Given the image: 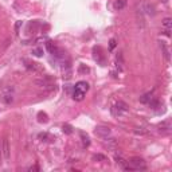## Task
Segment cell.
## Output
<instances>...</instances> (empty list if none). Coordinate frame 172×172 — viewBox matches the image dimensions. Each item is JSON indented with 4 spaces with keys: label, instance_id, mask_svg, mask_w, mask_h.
<instances>
[{
    "label": "cell",
    "instance_id": "cell-1",
    "mask_svg": "<svg viewBox=\"0 0 172 172\" xmlns=\"http://www.w3.org/2000/svg\"><path fill=\"white\" fill-rule=\"evenodd\" d=\"M125 170H133V171H140V170H147V165H145V160L142 157L139 156H133L128 160V165H126Z\"/></svg>",
    "mask_w": 172,
    "mask_h": 172
},
{
    "label": "cell",
    "instance_id": "cell-2",
    "mask_svg": "<svg viewBox=\"0 0 172 172\" xmlns=\"http://www.w3.org/2000/svg\"><path fill=\"white\" fill-rule=\"evenodd\" d=\"M128 112H129L128 105H126L125 102H122V101L116 102L114 105L112 106V114L114 116V117H121V116L126 114Z\"/></svg>",
    "mask_w": 172,
    "mask_h": 172
},
{
    "label": "cell",
    "instance_id": "cell-3",
    "mask_svg": "<svg viewBox=\"0 0 172 172\" xmlns=\"http://www.w3.org/2000/svg\"><path fill=\"white\" fill-rule=\"evenodd\" d=\"M3 101L7 104V105L12 104V101H14V89L11 86H7L3 90Z\"/></svg>",
    "mask_w": 172,
    "mask_h": 172
},
{
    "label": "cell",
    "instance_id": "cell-4",
    "mask_svg": "<svg viewBox=\"0 0 172 172\" xmlns=\"http://www.w3.org/2000/svg\"><path fill=\"white\" fill-rule=\"evenodd\" d=\"M94 133H96L98 137H108V136H110V128H108V126H104V125H100L97 126L96 129H94Z\"/></svg>",
    "mask_w": 172,
    "mask_h": 172
},
{
    "label": "cell",
    "instance_id": "cell-5",
    "mask_svg": "<svg viewBox=\"0 0 172 172\" xmlns=\"http://www.w3.org/2000/svg\"><path fill=\"white\" fill-rule=\"evenodd\" d=\"M163 34L167 37H171V27H172V19L171 18H165L163 20Z\"/></svg>",
    "mask_w": 172,
    "mask_h": 172
},
{
    "label": "cell",
    "instance_id": "cell-6",
    "mask_svg": "<svg viewBox=\"0 0 172 172\" xmlns=\"http://www.w3.org/2000/svg\"><path fill=\"white\" fill-rule=\"evenodd\" d=\"M24 63H26V67L30 71H34V73H40L42 71V67L39 66V63L31 62V61H27V59H24Z\"/></svg>",
    "mask_w": 172,
    "mask_h": 172
},
{
    "label": "cell",
    "instance_id": "cell-7",
    "mask_svg": "<svg viewBox=\"0 0 172 172\" xmlns=\"http://www.w3.org/2000/svg\"><path fill=\"white\" fill-rule=\"evenodd\" d=\"M2 155L4 156L5 160L9 159V144H8V140L4 139L3 140V144H2Z\"/></svg>",
    "mask_w": 172,
    "mask_h": 172
},
{
    "label": "cell",
    "instance_id": "cell-8",
    "mask_svg": "<svg viewBox=\"0 0 172 172\" xmlns=\"http://www.w3.org/2000/svg\"><path fill=\"white\" fill-rule=\"evenodd\" d=\"M74 89L79 90V92H82V93H86L87 90H89V83H87L86 81H78V82L75 83V86H74Z\"/></svg>",
    "mask_w": 172,
    "mask_h": 172
},
{
    "label": "cell",
    "instance_id": "cell-9",
    "mask_svg": "<svg viewBox=\"0 0 172 172\" xmlns=\"http://www.w3.org/2000/svg\"><path fill=\"white\" fill-rule=\"evenodd\" d=\"M106 139V141L104 142V145H105L108 149H112V151H114L116 148H117V141L114 140V139H108V137H105Z\"/></svg>",
    "mask_w": 172,
    "mask_h": 172
},
{
    "label": "cell",
    "instance_id": "cell-10",
    "mask_svg": "<svg viewBox=\"0 0 172 172\" xmlns=\"http://www.w3.org/2000/svg\"><path fill=\"white\" fill-rule=\"evenodd\" d=\"M144 11H145V14L147 15H151V16H153L155 14H156V8H155V5L151 4V3H145Z\"/></svg>",
    "mask_w": 172,
    "mask_h": 172
},
{
    "label": "cell",
    "instance_id": "cell-11",
    "mask_svg": "<svg viewBox=\"0 0 172 172\" xmlns=\"http://www.w3.org/2000/svg\"><path fill=\"white\" fill-rule=\"evenodd\" d=\"M125 5H126V0H116L114 4H113V8L116 11H121L122 8H125Z\"/></svg>",
    "mask_w": 172,
    "mask_h": 172
},
{
    "label": "cell",
    "instance_id": "cell-12",
    "mask_svg": "<svg viewBox=\"0 0 172 172\" xmlns=\"http://www.w3.org/2000/svg\"><path fill=\"white\" fill-rule=\"evenodd\" d=\"M159 129H160V132H165V133L171 132V122H170V121L161 122V124L159 125Z\"/></svg>",
    "mask_w": 172,
    "mask_h": 172
},
{
    "label": "cell",
    "instance_id": "cell-13",
    "mask_svg": "<svg viewBox=\"0 0 172 172\" xmlns=\"http://www.w3.org/2000/svg\"><path fill=\"white\" fill-rule=\"evenodd\" d=\"M152 98H153V93H152V92L145 93L144 96L140 97V102H141V104H149V101H151Z\"/></svg>",
    "mask_w": 172,
    "mask_h": 172
},
{
    "label": "cell",
    "instance_id": "cell-14",
    "mask_svg": "<svg viewBox=\"0 0 172 172\" xmlns=\"http://www.w3.org/2000/svg\"><path fill=\"white\" fill-rule=\"evenodd\" d=\"M114 160H116V163H117V165H120V167L121 168H126V165H128V161L126 160H124V159H122L121 156H118V155H116L114 156Z\"/></svg>",
    "mask_w": 172,
    "mask_h": 172
},
{
    "label": "cell",
    "instance_id": "cell-15",
    "mask_svg": "<svg viewBox=\"0 0 172 172\" xmlns=\"http://www.w3.org/2000/svg\"><path fill=\"white\" fill-rule=\"evenodd\" d=\"M83 97H85V93L79 92V90H77V89L73 90V98L75 100V101H82Z\"/></svg>",
    "mask_w": 172,
    "mask_h": 172
},
{
    "label": "cell",
    "instance_id": "cell-16",
    "mask_svg": "<svg viewBox=\"0 0 172 172\" xmlns=\"http://www.w3.org/2000/svg\"><path fill=\"white\" fill-rule=\"evenodd\" d=\"M92 160H93V161H100V163H105V161H108V157H106L105 155L97 153V155H93Z\"/></svg>",
    "mask_w": 172,
    "mask_h": 172
},
{
    "label": "cell",
    "instance_id": "cell-17",
    "mask_svg": "<svg viewBox=\"0 0 172 172\" xmlns=\"http://www.w3.org/2000/svg\"><path fill=\"white\" fill-rule=\"evenodd\" d=\"M160 47L161 50H163V54H164V58L167 59V62H170V50H168V47L165 46L164 42H160Z\"/></svg>",
    "mask_w": 172,
    "mask_h": 172
},
{
    "label": "cell",
    "instance_id": "cell-18",
    "mask_svg": "<svg viewBox=\"0 0 172 172\" xmlns=\"http://www.w3.org/2000/svg\"><path fill=\"white\" fill-rule=\"evenodd\" d=\"M79 135H81V139H82V145H83L85 148L89 147V145H90V139H89V136H87L85 132H81Z\"/></svg>",
    "mask_w": 172,
    "mask_h": 172
},
{
    "label": "cell",
    "instance_id": "cell-19",
    "mask_svg": "<svg viewBox=\"0 0 172 172\" xmlns=\"http://www.w3.org/2000/svg\"><path fill=\"white\" fill-rule=\"evenodd\" d=\"M38 137H39V140H42V141H50V140H53V137H51V136L50 135H48V133H46V132H44V133H40V135L39 136H38Z\"/></svg>",
    "mask_w": 172,
    "mask_h": 172
},
{
    "label": "cell",
    "instance_id": "cell-20",
    "mask_svg": "<svg viewBox=\"0 0 172 172\" xmlns=\"http://www.w3.org/2000/svg\"><path fill=\"white\" fill-rule=\"evenodd\" d=\"M62 131H63V133H66V135H71V133H73V126H70L69 124H65L62 126Z\"/></svg>",
    "mask_w": 172,
    "mask_h": 172
},
{
    "label": "cell",
    "instance_id": "cell-21",
    "mask_svg": "<svg viewBox=\"0 0 172 172\" xmlns=\"http://www.w3.org/2000/svg\"><path fill=\"white\" fill-rule=\"evenodd\" d=\"M38 120H39L40 122H47V114L46 113H43V112H39L38 113Z\"/></svg>",
    "mask_w": 172,
    "mask_h": 172
},
{
    "label": "cell",
    "instance_id": "cell-22",
    "mask_svg": "<svg viewBox=\"0 0 172 172\" xmlns=\"http://www.w3.org/2000/svg\"><path fill=\"white\" fill-rule=\"evenodd\" d=\"M32 54H34L35 57H42V55H43V48H40V47L34 48V50H32Z\"/></svg>",
    "mask_w": 172,
    "mask_h": 172
},
{
    "label": "cell",
    "instance_id": "cell-23",
    "mask_svg": "<svg viewBox=\"0 0 172 172\" xmlns=\"http://www.w3.org/2000/svg\"><path fill=\"white\" fill-rule=\"evenodd\" d=\"M122 54H118L117 55V66H120V70H122Z\"/></svg>",
    "mask_w": 172,
    "mask_h": 172
},
{
    "label": "cell",
    "instance_id": "cell-24",
    "mask_svg": "<svg viewBox=\"0 0 172 172\" xmlns=\"http://www.w3.org/2000/svg\"><path fill=\"white\" fill-rule=\"evenodd\" d=\"M78 71H79V73H89V67H85L83 65H81Z\"/></svg>",
    "mask_w": 172,
    "mask_h": 172
},
{
    "label": "cell",
    "instance_id": "cell-25",
    "mask_svg": "<svg viewBox=\"0 0 172 172\" xmlns=\"http://www.w3.org/2000/svg\"><path fill=\"white\" fill-rule=\"evenodd\" d=\"M109 47H110V50H113V48L116 47V39H110V42H109Z\"/></svg>",
    "mask_w": 172,
    "mask_h": 172
},
{
    "label": "cell",
    "instance_id": "cell-26",
    "mask_svg": "<svg viewBox=\"0 0 172 172\" xmlns=\"http://www.w3.org/2000/svg\"><path fill=\"white\" fill-rule=\"evenodd\" d=\"M22 26V22H18V23H16V26H15V28H16V32L19 31V27H20Z\"/></svg>",
    "mask_w": 172,
    "mask_h": 172
},
{
    "label": "cell",
    "instance_id": "cell-27",
    "mask_svg": "<svg viewBox=\"0 0 172 172\" xmlns=\"http://www.w3.org/2000/svg\"><path fill=\"white\" fill-rule=\"evenodd\" d=\"M0 157H2V147H0Z\"/></svg>",
    "mask_w": 172,
    "mask_h": 172
}]
</instances>
